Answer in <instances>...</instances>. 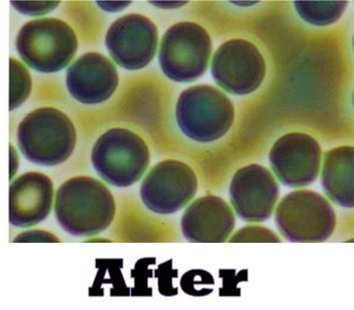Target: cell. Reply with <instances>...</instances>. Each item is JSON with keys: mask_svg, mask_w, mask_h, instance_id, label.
<instances>
[{"mask_svg": "<svg viewBox=\"0 0 354 310\" xmlns=\"http://www.w3.org/2000/svg\"><path fill=\"white\" fill-rule=\"evenodd\" d=\"M210 72L225 93L245 96L258 90L265 79V58L250 41L232 39L214 53Z\"/></svg>", "mask_w": 354, "mask_h": 310, "instance_id": "cell-8", "label": "cell"}, {"mask_svg": "<svg viewBox=\"0 0 354 310\" xmlns=\"http://www.w3.org/2000/svg\"><path fill=\"white\" fill-rule=\"evenodd\" d=\"M235 226V215L221 197L208 195L194 201L182 216L183 236L195 243H222Z\"/></svg>", "mask_w": 354, "mask_h": 310, "instance_id": "cell-15", "label": "cell"}, {"mask_svg": "<svg viewBox=\"0 0 354 310\" xmlns=\"http://www.w3.org/2000/svg\"><path fill=\"white\" fill-rule=\"evenodd\" d=\"M235 109L230 97L212 85H195L185 89L176 103V122L187 137L210 143L230 131Z\"/></svg>", "mask_w": 354, "mask_h": 310, "instance_id": "cell-4", "label": "cell"}, {"mask_svg": "<svg viewBox=\"0 0 354 310\" xmlns=\"http://www.w3.org/2000/svg\"><path fill=\"white\" fill-rule=\"evenodd\" d=\"M230 243L236 242H277L279 243L280 238L274 234L272 230L265 226H245L239 230L236 234L232 236Z\"/></svg>", "mask_w": 354, "mask_h": 310, "instance_id": "cell-19", "label": "cell"}, {"mask_svg": "<svg viewBox=\"0 0 354 310\" xmlns=\"http://www.w3.org/2000/svg\"><path fill=\"white\" fill-rule=\"evenodd\" d=\"M53 183L45 173H25L10 186V222L17 228H30L44 221L53 204Z\"/></svg>", "mask_w": 354, "mask_h": 310, "instance_id": "cell-14", "label": "cell"}, {"mask_svg": "<svg viewBox=\"0 0 354 310\" xmlns=\"http://www.w3.org/2000/svg\"><path fill=\"white\" fill-rule=\"evenodd\" d=\"M322 146L310 135L287 133L270 153L274 175L283 186L302 188L317 181L322 166Z\"/></svg>", "mask_w": 354, "mask_h": 310, "instance_id": "cell-11", "label": "cell"}, {"mask_svg": "<svg viewBox=\"0 0 354 310\" xmlns=\"http://www.w3.org/2000/svg\"><path fill=\"white\" fill-rule=\"evenodd\" d=\"M13 242H61L55 235L44 230H31L17 236Z\"/></svg>", "mask_w": 354, "mask_h": 310, "instance_id": "cell-21", "label": "cell"}, {"mask_svg": "<svg viewBox=\"0 0 354 310\" xmlns=\"http://www.w3.org/2000/svg\"><path fill=\"white\" fill-rule=\"evenodd\" d=\"M105 46L118 66L141 70L153 61L158 46V31L149 18L130 13L118 18L105 36Z\"/></svg>", "mask_w": 354, "mask_h": 310, "instance_id": "cell-10", "label": "cell"}, {"mask_svg": "<svg viewBox=\"0 0 354 310\" xmlns=\"http://www.w3.org/2000/svg\"><path fill=\"white\" fill-rule=\"evenodd\" d=\"M212 50V38L201 25L192 21L177 23L162 38L160 66L170 81L190 83L205 75Z\"/></svg>", "mask_w": 354, "mask_h": 310, "instance_id": "cell-6", "label": "cell"}, {"mask_svg": "<svg viewBox=\"0 0 354 310\" xmlns=\"http://www.w3.org/2000/svg\"><path fill=\"white\" fill-rule=\"evenodd\" d=\"M16 48L28 68L41 73H56L73 61L78 39L66 21L39 18L21 26L17 35Z\"/></svg>", "mask_w": 354, "mask_h": 310, "instance_id": "cell-3", "label": "cell"}, {"mask_svg": "<svg viewBox=\"0 0 354 310\" xmlns=\"http://www.w3.org/2000/svg\"><path fill=\"white\" fill-rule=\"evenodd\" d=\"M198 177L183 162H160L142 182L141 198L145 206L155 214L178 213L193 201L198 193Z\"/></svg>", "mask_w": 354, "mask_h": 310, "instance_id": "cell-9", "label": "cell"}, {"mask_svg": "<svg viewBox=\"0 0 354 310\" xmlns=\"http://www.w3.org/2000/svg\"><path fill=\"white\" fill-rule=\"evenodd\" d=\"M17 142L21 153L33 164L59 166L76 149V128L61 110L39 108L28 113L19 123Z\"/></svg>", "mask_w": 354, "mask_h": 310, "instance_id": "cell-2", "label": "cell"}, {"mask_svg": "<svg viewBox=\"0 0 354 310\" xmlns=\"http://www.w3.org/2000/svg\"><path fill=\"white\" fill-rule=\"evenodd\" d=\"M10 110L24 104L32 91V77L21 61L10 58Z\"/></svg>", "mask_w": 354, "mask_h": 310, "instance_id": "cell-18", "label": "cell"}, {"mask_svg": "<svg viewBox=\"0 0 354 310\" xmlns=\"http://www.w3.org/2000/svg\"><path fill=\"white\" fill-rule=\"evenodd\" d=\"M275 222L283 238L298 243L325 242L333 234L337 216L330 201L312 190L286 195L275 211Z\"/></svg>", "mask_w": 354, "mask_h": 310, "instance_id": "cell-7", "label": "cell"}, {"mask_svg": "<svg viewBox=\"0 0 354 310\" xmlns=\"http://www.w3.org/2000/svg\"><path fill=\"white\" fill-rule=\"evenodd\" d=\"M11 146V158H12V173L10 175V178H12L15 176V173H16L17 164L15 163V159H16V150L13 148V145H10Z\"/></svg>", "mask_w": 354, "mask_h": 310, "instance_id": "cell-22", "label": "cell"}, {"mask_svg": "<svg viewBox=\"0 0 354 310\" xmlns=\"http://www.w3.org/2000/svg\"><path fill=\"white\" fill-rule=\"evenodd\" d=\"M117 86L116 65L101 53H84L68 66L66 88L82 104H101L109 101Z\"/></svg>", "mask_w": 354, "mask_h": 310, "instance_id": "cell-13", "label": "cell"}, {"mask_svg": "<svg viewBox=\"0 0 354 310\" xmlns=\"http://www.w3.org/2000/svg\"><path fill=\"white\" fill-rule=\"evenodd\" d=\"M17 11L24 16H43L59 5V1H11Z\"/></svg>", "mask_w": 354, "mask_h": 310, "instance_id": "cell-20", "label": "cell"}, {"mask_svg": "<svg viewBox=\"0 0 354 310\" xmlns=\"http://www.w3.org/2000/svg\"><path fill=\"white\" fill-rule=\"evenodd\" d=\"M93 169L108 184L128 188L148 169L150 151L143 138L123 128H113L97 139L91 151Z\"/></svg>", "mask_w": 354, "mask_h": 310, "instance_id": "cell-5", "label": "cell"}, {"mask_svg": "<svg viewBox=\"0 0 354 310\" xmlns=\"http://www.w3.org/2000/svg\"><path fill=\"white\" fill-rule=\"evenodd\" d=\"M115 215L113 193L96 178H70L57 190L55 216L68 234L76 238L96 236L109 228Z\"/></svg>", "mask_w": 354, "mask_h": 310, "instance_id": "cell-1", "label": "cell"}, {"mask_svg": "<svg viewBox=\"0 0 354 310\" xmlns=\"http://www.w3.org/2000/svg\"><path fill=\"white\" fill-rule=\"evenodd\" d=\"M322 186L327 197L344 208L354 206V148L339 146L324 156Z\"/></svg>", "mask_w": 354, "mask_h": 310, "instance_id": "cell-16", "label": "cell"}, {"mask_svg": "<svg viewBox=\"0 0 354 310\" xmlns=\"http://www.w3.org/2000/svg\"><path fill=\"white\" fill-rule=\"evenodd\" d=\"M347 1H294V8L304 21L315 26L338 21L346 10Z\"/></svg>", "mask_w": 354, "mask_h": 310, "instance_id": "cell-17", "label": "cell"}, {"mask_svg": "<svg viewBox=\"0 0 354 310\" xmlns=\"http://www.w3.org/2000/svg\"><path fill=\"white\" fill-rule=\"evenodd\" d=\"M278 182L265 166L250 164L238 170L230 182V198L242 221L265 222L273 215L279 198Z\"/></svg>", "mask_w": 354, "mask_h": 310, "instance_id": "cell-12", "label": "cell"}]
</instances>
